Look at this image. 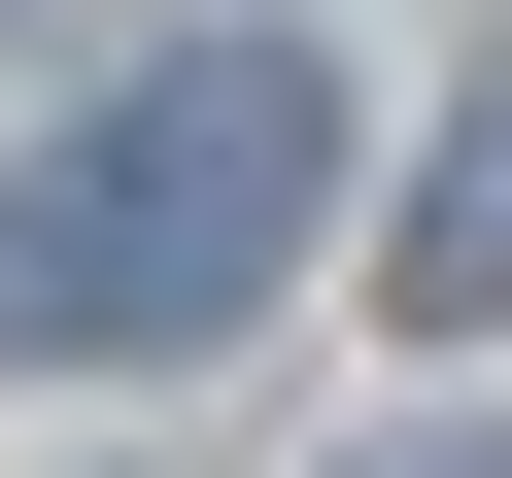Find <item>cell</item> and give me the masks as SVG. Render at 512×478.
Wrapping results in <instances>:
<instances>
[{"mask_svg": "<svg viewBox=\"0 0 512 478\" xmlns=\"http://www.w3.org/2000/svg\"><path fill=\"white\" fill-rule=\"evenodd\" d=\"M410 308H444V342L512 308V35H478V103H444V171H410Z\"/></svg>", "mask_w": 512, "mask_h": 478, "instance_id": "7a4b0ae2", "label": "cell"}, {"mask_svg": "<svg viewBox=\"0 0 512 478\" xmlns=\"http://www.w3.org/2000/svg\"><path fill=\"white\" fill-rule=\"evenodd\" d=\"M342 478H512V410H410V444H342Z\"/></svg>", "mask_w": 512, "mask_h": 478, "instance_id": "3957f363", "label": "cell"}, {"mask_svg": "<svg viewBox=\"0 0 512 478\" xmlns=\"http://www.w3.org/2000/svg\"><path fill=\"white\" fill-rule=\"evenodd\" d=\"M308 239H342V69L308 35H171V69H103L35 171H0V342H35V376L239 342Z\"/></svg>", "mask_w": 512, "mask_h": 478, "instance_id": "6da1fadb", "label": "cell"}]
</instances>
